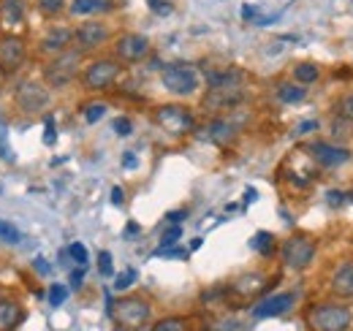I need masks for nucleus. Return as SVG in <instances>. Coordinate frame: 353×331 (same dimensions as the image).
Instances as JSON below:
<instances>
[{"label":"nucleus","mask_w":353,"mask_h":331,"mask_svg":"<svg viewBox=\"0 0 353 331\" xmlns=\"http://www.w3.org/2000/svg\"><path fill=\"white\" fill-rule=\"evenodd\" d=\"M82 54H85V52H79L77 46H71V49L54 54V57L44 66V71H41L46 87H52V90H63V87H68V84L74 82L77 74H79Z\"/></svg>","instance_id":"f257e3e1"},{"label":"nucleus","mask_w":353,"mask_h":331,"mask_svg":"<svg viewBox=\"0 0 353 331\" xmlns=\"http://www.w3.org/2000/svg\"><path fill=\"white\" fill-rule=\"evenodd\" d=\"M161 84L172 95L188 98V95H193L201 87V77H199V68L190 66V63H169L161 71Z\"/></svg>","instance_id":"f03ea898"},{"label":"nucleus","mask_w":353,"mask_h":331,"mask_svg":"<svg viewBox=\"0 0 353 331\" xmlns=\"http://www.w3.org/2000/svg\"><path fill=\"white\" fill-rule=\"evenodd\" d=\"M109 312H112V318H114V323L120 326V329H141L147 321H150V315H152V307L144 301V299H139V296H125V299H120V301H114L112 307H109Z\"/></svg>","instance_id":"7ed1b4c3"},{"label":"nucleus","mask_w":353,"mask_h":331,"mask_svg":"<svg viewBox=\"0 0 353 331\" xmlns=\"http://www.w3.org/2000/svg\"><path fill=\"white\" fill-rule=\"evenodd\" d=\"M312 331H351L353 315L343 304H318L307 315Z\"/></svg>","instance_id":"20e7f679"},{"label":"nucleus","mask_w":353,"mask_h":331,"mask_svg":"<svg viewBox=\"0 0 353 331\" xmlns=\"http://www.w3.org/2000/svg\"><path fill=\"white\" fill-rule=\"evenodd\" d=\"M152 120H155L158 128H163L169 136H188V133L196 130L193 114L185 106H179V103H163V106H158L152 112Z\"/></svg>","instance_id":"39448f33"},{"label":"nucleus","mask_w":353,"mask_h":331,"mask_svg":"<svg viewBox=\"0 0 353 331\" xmlns=\"http://www.w3.org/2000/svg\"><path fill=\"white\" fill-rule=\"evenodd\" d=\"M280 258H283V263H285L288 269L305 272L310 263L315 261V242H312L310 237H305V234H294V237H288V239L283 242Z\"/></svg>","instance_id":"423d86ee"},{"label":"nucleus","mask_w":353,"mask_h":331,"mask_svg":"<svg viewBox=\"0 0 353 331\" xmlns=\"http://www.w3.org/2000/svg\"><path fill=\"white\" fill-rule=\"evenodd\" d=\"M120 77V63L114 57H98L82 71V84L85 90H109Z\"/></svg>","instance_id":"0eeeda50"},{"label":"nucleus","mask_w":353,"mask_h":331,"mask_svg":"<svg viewBox=\"0 0 353 331\" xmlns=\"http://www.w3.org/2000/svg\"><path fill=\"white\" fill-rule=\"evenodd\" d=\"M17 106L28 114H39L49 106V90L44 82H36V79H25V82L17 87Z\"/></svg>","instance_id":"6e6552de"},{"label":"nucleus","mask_w":353,"mask_h":331,"mask_svg":"<svg viewBox=\"0 0 353 331\" xmlns=\"http://www.w3.org/2000/svg\"><path fill=\"white\" fill-rule=\"evenodd\" d=\"M109 39H112V30H109L106 22L90 19V22H82L79 28H74V46L79 52H92V49L103 46Z\"/></svg>","instance_id":"1a4fd4ad"},{"label":"nucleus","mask_w":353,"mask_h":331,"mask_svg":"<svg viewBox=\"0 0 353 331\" xmlns=\"http://www.w3.org/2000/svg\"><path fill=\"white\" fill-rule=\"evenodd\" d=\"M150 49H152L150 39L141 36V33H125V36H120L117 43H114V54L123 63H141L150 54Z\"/></svg>","instance_id":"9d476101"},{"label":"nucleus","mask_w":353,"mask_h":331,"mask_svg":"<svg viewBox=\"0 0 353 331\" xmlns=\"http://www.w3.org/2000/svg\"><path fill=\"white\" fill-rule=\"evenodd\" d=\"M245 101V84H234V87H207L204 95V106L207 109H234Z\"/></svg>","instance_id":"9b49d317"},{"label":"nucleus","mask_w":353,"mask_h":331,"mask_svg":"<svg viewBox=\"0 0 353 331\" xmlns=\"http://www.w3.org/2000/svg\"><path fill=\"white\" fill-rule=\"evenodd\" d=\"M307 155L318 166H343L351 161V152L345 147H334L329 141H312L307 147Z\"/></svg>","instance_id":"f8f14e48"},{"label":"nucleus","mask_w":353,"mask_h":331,"mask_svg":"<svg viewBox=\"0 0 353 331\" xmlns=\"http://www.w3.org/2000/svg\"><path fill=\"white\" fill-rule=\"evenodd\" d=\"M296 301V293H274V296H266L261 299L256 307H253V318H277L283 312H288Z\"/></svg>","instance_id":"ddd939ff"},{"label":"nucleus","mask_w":353,"mask_h":331,"mask_svg":"<svg viewBox=\"0 0 353 331\" xmlns=\"http://www.w3.org/2000/svg\"><path fill=\"white\" fill-rule=\"evenodd\" d=\"M25 41L17 39V36H3L0 39V68L3 71H17L22 63H25Z\"/></svg>","instance_id":"4468645a"},{"label":"nucleus","mask_w":353,"mask_h":331,"mask_svg":"<svg viewBox=\"0 0 353 331\" xmlns=\"http://www.w3.org/2000/svg\"><path fill=\"white\" fill-rule=\"evenodd\" d=\"M74 46V28H49L44 33V39H41V52L44 54H60V52H65V49H71Z\"/></svg>","instance_id":"2eb2a0df"},{"label":"nucleus","mask_w":353,"mask_h":331,"mask_svg":"<svg viewBox=\"0 0 353 331\" xmlns=\"http://www.w3.org/2000/svg\"><path fill=\"white\" fill-rule=\"evenodd\" d=\"M114 8V0H68L71 17H98Z\"/></svg>","instance_id":"dca6fc26"},{"label":"nucleus","mask_w":353,"mask_h":331,"mask_svg":"<svg viewBox=\"0 0 353 331\" xmlns=\"http://www.w3.org/2000/svg\"><path fill=\"white\" fill-rule=\"evenodd\" d=\"M204 130H207L204 139L212 141V144H218V147H225V144H231L236 139V125L228 123V120H212Z\"/></svg>","instance_id":"f3484780"},{"label":"nucleus","mask_w":353,"mask_h":331,"mask_svg":"<svg viewBox=\"0 0 353 331\" xmlns=\"http://www.w3.org/2000/svg\"><path fill=\"white\" fill-rule=\"evenodd\" d=\"M332 293L337 299H353V263H343L332 277Z\"/></svg>","instance_id":"a211bd4d"},{"label":"nucleus","mask_w":353,"mask_h":331,"mask_svg":"<svg viewBox=\"0 0 353 331\" xmlns=\"http://www.w3.org/2000/svg\"><path fill=\"white\" fill-rule=\"evenodd\" d=\"M22 318H25V312L17 301L0 299V331H14L22 323Z\"/></svg>","instance_id":"6ab92c4d"},{"label":"nucleus","mask_w":353,"mask_h":331,"mask_svg":"<svg viewBox=\"0 0 353 331\" xmlns=\"http://www.w3.org/2000/svg\"><path fill=\"white\" fill-rule=\"evenodd\" d=\"M266 277L264 274H259V272H250V274H242V277H236L234 280V293H239V296H256L259 290H264V283Z\"/></svg>","instance_id":"aec40b11"},{"label":"nucleus","mask_w":353,"mask_h":331,"mask_svg":"<svg viewBox=\"0 0 353 331\" xmlns=\"http://www.w3.org/2000/svg\"><path fill=\"white\" fill-rule=\"evenodd\" d=\"M245 82V74L239 68H225V71H207V87H234Z\"/></svg>","instance_id":"412c9836"},{"label":"nucleus","mask_w":353,"mask_h":331,"mask_svg":"<svg viewBox=\"0 0 353 331\" xmlns=\"http://www.w3.org/2000/svg\"><path fill=\"white\" fill-rule=\"evenodd\" d=\"M25 0H0V22L6 25H19L25 19Z\"/></svg>","instance_id":"4be33fe9"},{"label":"nucleus","mask_w":353,"mask_h":331,"mask_svg":"<svg viewBox=\"0 0 353 331\" xmlns=\"http://www.w3.org/2000/svg\"><path fill=\"white\" fill-rule=\"evenodd\" d=\"M305 95H307L305 84H294V82L277 84V98L283 103H299V101H305Z\"/></svg>","instance_id":"5701e85b"},{"label":"nucleus","mask_w":353,"mask_h":331,"mask_svg":"<svg viewBox=\"0 0 353 331\" xmlns=\"http://www.w3.org/2000/svg\"><path fill=\"white\" fill-rule=\"evenodd\" d=\"M318 77H321V71H318V66H312V63H299V66L294 68L296 84H312V82H318Z\"/></svg>","instance_id":"b1692460"},{"label":"nucleus","mask_w":353,"mask_h":331,"mask_svg":"<svg viewBox=\"0 0 353 331\" xmlns=\"http://www.w3.org/2000/svg\"><path fill=\"white\" fill-rule=\"evenodd\" d=\"M36 6H39V11L44 14V17H57V14H63L65 8H68V0H36Z\"/></svg>","instance_id":"393cba45"},{"label":"nucleus","mask_w":353,"mask_h":331,"mask_svg":"<svg viewBox=\"0 0 353 331\" xmlns=\"http://www.w3.org/2000/svg\"><path fill=\"white\" fill-rule=\"evenodd\" d=\"M250 248L259 250L261 255H272V252H274V237H272V234H266V231H259V234L253 237Z\"/></svg>","instance_id":"a878e982"},{"label":"nucleus","mask_w":353,"mask_h":331,"mask_svg":"<svg viewBox=\"0 0 353 331\" xmlns=\"http://www.w3.org/2000/svg\"><path fill=\"white\" fill-rule=\"evenodd\" d=\"M152 331H190V326L185 318H163L152 326Z\"/></svg>","instance_id":"bb28decb"},{"label":"nucleus","mask_w":353,"mask_h":331,"mask_svg":"<svg viewBox=\"0 0 353 331\" xmlns=\"http://www.w3.org/2000/svg\"><path fill=\"white\" fill-rule=\"evenodd\" d=\"M103 114H106V103H90V106H85V120L90 125H95Z\"/></svg>","instance_id":"cd10ccee"},{"label":"nucleus","mask_w":353,"mask_h":331,"mask_svg":"<svg viewBox=\"0 0 353 331\" xmlns=\"http://www.w3.org/2000/svg\"><path fill=\"white\" fill-rule=\"evenodd\" d=\"M68 255L79 263V266H88V261H90V255H88V248L82 245V242H74L71 248H68Z\"/></svg>","instance_id":"c85d7f7f"},{"label":"nucleus","mask_w":353,"mask_h":331,"mask_svg":"<svg viewBox=\"0 0 353 331\" xmlns=\"http://www.w3.org/2000/svg\"><path fill=\"white\" fill-rule=\"evenodd\" d=\"M68 299V288L65 285H60V283H54L52 288H49V304H54V307H60L63 301Z\"/></svg>","instance_id":"c756f323"},{"label":"nucleus","mask_w":353,"mask_h":331,"mask_svg":"<svg viewBox=\"0 0 353 331\" xmlns=\"http://www.w3.org/2000/svg\"><path fill=\"white\" fill-rule=\"evenodd\" d=\"M337 114H340L343 120L353 123V92H351V95H345V98L337 103Z\"/></svg>","instance_id":"7c9ffc66"},{"label":"nucleus","mask_w":353,"mask_h":331,"mask_svg":"<svg viewBox=\"0 0 353 331\" xmlns=\"http://www.w3.org/2000/svg\"><path fill=\"white\" fill-rule=\"evenodd\" d=\"M0 242H19V231L6 220H0Z\"/></svg>","instance_id":"2f4dec72"},{"label":"nucleus","mask_w":353,"mask_h":331,"mask_svg":"<svg viewBox=\"0 0 353 331\" xmlns=\"http://www.w3.org/2000/svg\"><path fill=\"white\" fill-rule=\"evenodd\" d=\"M98 272H101L103 277H109V274L114 272V266H112V252H106V250H103V252L98 255Z\"/></svg>","instance_id":"473e14b6"},{"label":"nucleus","mask_w":353,"mask_h":331,"mask_svg":"<svg viewBox=\"0 0 353 331\" xmlns=\"http://www.w3.org/2000/svg\"><path fill=\"white\" fill-rule=\"evenodd\" d=\"M133 280H136V272H133V269H128V272H123V274H117V280H114V290L131 288Z\"/></svg>","instance_id":"72a5a7b5"},{"label":"nucleus","mask_w":353,"mask_h":331,"mask_svg":"<svg viewBox=\"0 0 353 331\" xmlns=\"http://www.w3.org/2000/svg\"><path fill=\"white\" fill-rule=\"evenodd\" d=\"M182 237V228L179 225H174V228H169L166 234H163V239H161V248H172V245H176V239Z\"/></svg>","instance_id":"f704fd0d"},{"label":"nucleus","mask_w":353,"mask_h":331,"mask_svg":"<svg viewBox=\"0 0 353 331\" xmlns=\"http://www.w3.org/2000/svg\"><path fill=\"white\" fill-rule=\"evenodd\" d=\"M112 128H114V133H117V136H131V130H133V125H131L128 117H117Z\"/></svg>","instance_id":"c9c22d12"},{"label":"nucleus","mask_w":353,"mask_h":331,"mask_svg":"<svg viewBox=\"0 0 353 331\" xmlns=\"http://www.w3.org/2000/svg\"><path fill=\"white\" fill-rule=\"evenodd\" d=\"M57 141V125H54V120L52 117H46V130H44V144L46 147H52Z\"/></svg>","instance_id":"e433bc0d"},{"label":"nucleus","mask_w":353,"mask_h":331,"mask_svg":"<svg viewBox=\"0 0 353 331\" xmlns=\"http://www.w3.org/2000/svg\"><path fill=\"white\" fill-rule=\"evenodd\" d=\"M147 3L155 14H172V3H166V0H147Z\"/></svg>","instance_id":"4c0bfd02"},{"label":"nucleus","mask_w":353,"mask_h":331,"mask_svg":"<svg viewBox=\"0 0 353 331\" xmlns=\"http://www.w3.org/2000/svg\"><path fill=\"white\" fill-rule=\"evenodd\" d=\"M326 201H329L332 207H340V204H345V193H340V190H329V193H326Z\"/></svg>","instance_id":"58836bf2"},{"label":"nucleus","mask_w":353,"mask_h":331,"mask_svg":"<svg viewBox=\"0 0 353 331\" xmlns=\"http://www.w3.org/2000/svg\"><path fill=\"white\" fill-rule=\"evenodd\" d=\"M312 130H318V123H315V120L299 123V128H296V133H299V136H307V133H312Z\"/></svg>","instance_id":"ea45409f"},{"label":"nucleus","mask_w":353,"mask_h":331,"mask_svg":"<svg viewBox=\"0 0 353 331\" xmlns=\"http://www.w3.org/2000/svg\"><path fill=\"white\" fill-rule=\"evenodd\" d=\"M82 280H85V266H79L77 272H71V285H74V288H79Z\"/></svg>","instance_id":"a19ab883"},{"label":"nucleus","mask_w":353,"mask_h":331,"mask_svg":"<svg viewBox=\"0 0 353 331\" xmlns=\"http://www.w3.org/2000/svg\"><path fill=\"white\" fill-rule=\"evenodd\" d=\"M136 163H139V161H136L133 152H125V155H123V166H125V168H136Z\"/></svg>","instance_id":"79ce46f5"},{"label":"nucleus","mask_w":353,"mask_h":331,"mask_svg":"<svg viewBox=\"0 0 353 331\" xmlns=\"http://www.w3.org/2000/svg\"><path fill=\"white\" fill-rule=\"evenodd\" d=\"M112 201H114V204H123V201H125L123 188H114V190H112Z\"/></svg>","instance_id":"37998d69"},{"label":"nucleus","mask_w":353,"mask_h":331,"mask_svg":"<svg viewBox=\"0 0 353 331\" xmlns=\"http://www.w3.org/2000/svg\"><path fill=\"white\" fill-rule=\"evenodd\" d=\"M36 269H39L41 274H46V272H49V266L44 263V258H36Z\"/></svg>","instance_id":"c03bdc74"},{"label":"nucleus","mask_w":353,"mask_h":331,"mask_svg":"<svg viewBox=\"0 0 353 331\" xmlns=\"http://www.w3.org/2000/svg\"><path fill=\"white\" fill-rule=\"evenodd\" d=\"M182 217H185V212H172V214H169V223H179Z\"/></svg>","instance_id":"a18cd8bd"},{"label":"nucleus","mask_w":353,"mask_h":331,"mask_svg":"<svg viewBox=\"0 0 353 331\" xmlns=\"http://www.w3.org/2000/svg\"><path fill=\"white\" fill-rule=\"evenodd\" d=\"M345 199H348V201L353 204V190H351V193H345Z\"/></svg>","instance_id":"49530a36"}]
</instances>
